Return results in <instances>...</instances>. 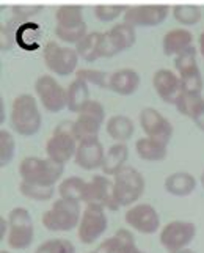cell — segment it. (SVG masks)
Listing matches in <instances>:
<instances>
[{
  "instance_id": "obj_1",
  "label": "cell",
  "mask_w": 204,
  "mask_h": 253,
  "mask_svg": "<svg viewBox=\"0 0 204 253\" xmlns=\"http://www.w3.org/2000/svg\"><path fill=\"white\" fill-rule=\"evenodd\" d=\"M40 106L41 104L38 98L29 93L16 96L10 112V125L16 134L21 137H32L38 134L42 123Z\"/></svg>"
},
{
  "instance_id": "obj_2",
  "label": "cell",
  "mask_w": 204,
  "mask_h": 253,
  "mask_svg": "<svg viewBox=\"0 0 204 253\" xmlns=\"http://www.w3.org/2000/svg\"><path fill=\"white\" fill-rule=\"evenodd\" d=\"M82 203L58 198L41 215V223L52 233H68L77 230L82 217Z\"/></svg>"
},
{
  "instance_id": "obj_3",
  "label": "cell",
  "mask_w": 204,
  "mask_h": 253,
  "mask_svg": "<svg viewBox=\"0 0 204 253\" xmlns=\"http://www.w3.org/2000/svg\"><path fill=\"white\" fill-rule=\"evenodd\" d=\"M113 195L120 208H129L143 197L146 181L135 167L126 165L117 174H113Z\"/></svg>"
},
{
  "instance_id": "obj_4",
  "label": "cell",
  "mask_w": 204,
  "mask_h": 253,
  "mask_svg": "<svg viewBox=\"0 0 204 253\" xmlns=\"http://www.w3.org/2000/svg\"><path fill=\"white\" fill-rule=\"evenodd\" d=\"M65 171V165L52 161L50 158L42 159L37 156L24 158L19 164V176L21 181L35 182L42 186H55L61 179Z\"/></svg>"
},
{
  "instance_id": "obj_5",
  "label": "cell",
  "mask_w": 204,
  "mask_h": 253,
  "mask_svg": "<svg viewBox=\"0 0 204 253\" xmlns=\"http://www.w3.org/2000/svg\"><path fill=\"white\" fill-rule=\"evenodd\" d=\"M8 247L11 250H27L35 241V225L29 209L22 206L13 208L8 214Z\"/></svg>"
},
{
  "instance_id": "obj_6",
  "label": "cell",
  "mask_w": 204,
  "mask_h": 253,
  "mask_svg": "<svg viewBox=\"0 0 204 253\" xmlns=\"http://www.w3.org/2000/svg\"><path fill=\"white\" fill-rule=\"evenodd\" d=\"M109 228V217L105 208L99 205H85L81 222L77 226V238L85 246H91Z\"/></svg>"
},
{
  "instance_id": "obj_7",
  "label": "cell",
  "mask_w": 204,
  "mask_h": 253,
  "mask_svg": "<svg viewBox=\"0 0 204 253\" xmlns=\"http://www.w3.org/2000/svg\"><path fill=\"white\" fill-rule=\"evenodd\" d=\"M105 121V110L104 106L99 101L90 99L82 110L77 113V118L73 121L71 129H73V134L79 142L85 140V138H91L97 137L99 130Z\"/></svg>"
},
{
  "instance_id": "obj_8",
  "label": "cell",
  "mask_w": 204,
  "mask_h": 253,
  "mask_svg": "<svg viewBox=\"0 0 204 253\" xmlns=\"http://www.w3.org/2000/svg\"><path fill=\"white\" fill-rule=\"evenodd\" d=\"M73 123H61L46 142V156L52 161L66 165L71 159H74L79 140L71 129Z\"/></svg>"
},
{
  "instance_id": "obj_9",
  "label": "cell",
  "mask_w": 204,
  "mask_h": 253,
  "mask_svg": "<svg viewBox=\"0 0 204 253\" xmlns=\"http://www.w3.org/2000/svg\"><path fill=\"white\" fill-rule=\"evenodd\" d=\"M44 63H46L49 71H52L57 76H69L76 73L79 65V57L76 47L61 46L55 41H49L44 46Z\"/></svg>"
},
{
  "instance_id": "obj_10",
  "label": "cell",
  "mask_w": 204,
  "mask_h": 253,
  "mask_svg": "<svg viewBox=\"0 0 204 253\" xmlns=\"http://www.w3.org/2000/svg\"><path fill=\"white\" fill-rule=\"evenodd\" d=\"M35 93H37L41 107L46 112L58 113L66 109V88L54 76H40L35 82Z\"/></svg>"
},
{
  "instance_id": "obj_11",
  "label": "cell",
  "mask_w": 204,
  "mask_h": 253,
  "mask_svg": "<svg viewBox=\"0 0 204 253\" xmlns=\"http://www.w3.org/2000/svg\"><path fill=\"white\" fill-rule=\"evenodd\" d=\"M195 236H197V226L193 222L171 220L161 228L159 241L166 252H174L189 247Z\"/></svg>"
},
{
  "instance_id": "obj_12",
  "label": "cell",
  "mask_w": 204,
  "mask_h": 253,
  "mask_svg": "<svg viewBox=\"0 0 204 253\" xmlns=\"http://www.w3.org/2000/svg\"><path fill=\"white\" fill-rule=\"evenodd\" d=\"M124 222L140 234H154L161 230V215L149 203H135L126 209Z\"/></svg>"
},
{
  "instance_id": "obj_13",
  "label": "cell",
  "mask_w": 204,
  "mask_h": 253,
  "mask_svg": "<svg viewBox=\"0 0 204 253\" xmlns=\"http://www.w3.org/2000/svg\"><path fill=\"white\" fill-rule=\"evenodd\" d=\"M138 123L145 135L157 138V140H161L163 143H170L174 132L173 125L157 109L154 107L141 109L138 113Z\"/></svg>"
},
{
  "instance_id": "obj_14",
  "label": "cell",
  "mask_w": 204,
  "mask_h": 253,
  "mask_svg": "<svg viewBox=\"0 0 204 253\" xmlns=\"http://www.w3.org/2000/svg\"><path fill=\"white\" fill-rule=\"evenodd\" d=\"M85 205H99L109 211H117L120 209L117 200L113 195V179L107 174H94L86 184L85 194Z\"/></svg>"
},
{
  "instance_id": "obj_15",
  "label": "cell",
  "mask_w": 204,
  "mask_h": 253,
  "mask_svg": "<svg viewBox=\"0 0 204 253\" xmlns=\"http://www.w3.org/2000/svg\"><path fill=\"white\" fill-rule=\"evenodd\" d=\"M168 14L170 6L166 5H135L127 8L122 21L134 27H156L166 19Z\"/></svg>"
},
{
  "instance_id": "obj_16",
  "label": "cell",
  "mask_w": 204,
  "mask_h": 253,
  "mask_svg": "<svg viewBox=\"0 0 204 253\" xmlns=\"http://www.w3.org/2000/svg\"><path fill=\"white\" fill-rule=\"evenodd\" d=\"M104 159H105V150L97 137L85 138V140L79 142L74 156V162L77 167H81L82 170L86 171L101 170Z\"/></svg>"
},
{
  "instance_id": "obj_17",
  "label": "cell",
  "mask_w": 204,
  "mask_h": 253,
  "mask_svg": "<svg viewBox=\"0 0 204 253\" xmlns=\"http://www.w3.org/2000/svg\"><path fill=\"white\" fill-rule=\"evenodd\" d=\"M153 88L157 93V96L166 104H176L177 98L182 93L181 86V77L177 73L171 69L162 68L154 73L153 76Z\"/></svg>"
},
{
  "instance_id": "obj_18",
  "label": "cell",
  "mask_w": 204,
  "mask_h": 253,
  "mask_svg": "<svg viewBox=\"0 0 204 253\" xmlns=\"http://www.w3.org/2000/svg\"><path fill=\"white\" fill-rule=\"evenodd\" d=\"M140 86V74L132 68L113 71L109 77V90L120 96H130Z\"/></svg>"
},
{
  "instance_id": "obj_19",
  "label": "cell",
  "mask_w": 204,
  "mask_h": 253,
  "mask_svg": "<svg viewBox=\"0 0 204 253\" xmlns=\"http://www.w3.org/2000/svg\"><path fill=\"white\" fill-rule=\"evenodd\" d=\"M163 187L173 197H189L197 189V179L189 171H174L165 178Z\"/></svg>"
},
{
  "instance_id": "obj_20",
  "label": "cell",
  "mask_w": 204,
  "mask_h": 253,
  "mask_svg": "<svg viewBox=\"0 0 204 253\" xmlns=\"http://www.w3.org/2000/svg\"><path fill=\"white\" fill-rule=\"evenodd\" d=\"M135 153L137 156L145 162H161L166 159L168 154V143L153 137H141L135 142Z\"/></svg>"
},
{
  "instance_id": "obj_21",
  "label": "cell",
  "mask_w": 204,
  "mask_h": 253,
  "mask_svg": "<svg viewBox=\"0 0 204 253\" xmlns=\"http://www.w3.org/2000/svg\"><path fill=\"white\" fill-rule=\"evenodd\" d=\"M129 159V146L122 142H115L107 151H105V159L102 164V173L107 176L117 174L122 167L127 165Z\"/></svg>"
},
{
  "instance_id": "obj_22",
  "label": "cell",
  "mask_w": 204,
  "mask_h": 253,
  "mask_svg": "<svg viewBox=\"0 0 204 253\" xmlns=\"http://www.w3.org/2000/svg\"><path fill=\"white\" fill-rule=\"evenodd\" d=\"M193 35L187 29H173L165 33L162 40L163 54L168 57H176L179 52L193 46Z\"/></svg>"
},
{
  "instance_id": "obj_23",
  "label": "cell",
  "mask_w": 204,
  "mask_h": 253,
  "mask_svg": "<svg viewBox=\"0 0 204 253\" xmlns=\"http://www.w3.org/2000/svg\"><path fill=\"white\" fill-rule=\"evenodd\" d=\"M90 99L91 98H90L88 82L83 81L82 77H76L66 88V109L69 112L79 113Z\"/></svg>"
},
{
  "instance_id": "obj_24",
  "label": "cell",
  "mask_w": 204,
  "mask_h": 253,
  "mask_svg": "<svg viewBox=\"0 0 204 253\" xmlns=\"http://www.w3.org/2000/svg\"><path fill=\"white\" fill-rule=\"evenodd\" d=\"M105 130L110 138L115 142H129L132 135L135 132L134 121H132L127 115H113L107 120L105 123Z\"/></svg>"
},
{
  "instance_id": "obj_25",
  "label": "cell",
  "mask_w": 204,
  "mask_h": 253,
  "mask_svg": "<svg viewBox=\"0 0 204 253\" xmlns=\"http://www.w3.org/2000/svg\"><path fill=\"white\" fill-rule=\"evenodd\" d=\"M135 29L137 27H134V25H130V24L122 21L117 25H113V27L107 32L109 38L112 40L115 47L118 49V52L127 50L135 44V41H137Z\"/></svg>"
},
{
  "instance_id": "obj_26",
  "label": "cell",
  "mask_w": 204,
  "mask_h": 253,
  "mask_svg": "<svg viewBox=\"0 0 204 253\" xmlns=\"http://www.w3.org/2000/svg\"><path fill=\"white\" fill-rule=\"evenodd\" d=\"M86 184L88 181L82 179L81 176H69L60 181L57 187L60 198H66L71 202L83 203L85 202V194H86Z\"/></svg>"
},
{
  "instance_id": "obj_27",
  "label": "cell",
  "mask_w": 204,
  "mask_h": 253,
  "mask_svg": "<svg viewBox=\"0 0 204 253\" xmlns=\"http://www.w3.org/2000/svg\"><path fill=\"white\" fill-rule=\"evenodd\" d=\"M101 37H102V32H91V33H86L85 37L76 44V50L79 57L85 62L91 63L99 60V44H101Z\"/></svg>"
},
{
  "instance_id": "obj_28",
  "label": "cell",
  "mask_w": 204,
  "mask_h": 253,
  "mask_svg": "<svg viewBox=\"0 0 204 253\" xmlns=\"http://www.w3.org/2000/svg\"><path fill=\"white\" fill-rule=\"evenodd\" d=\"M55 21L57 25L55 27H79V25H83V10L82 6L79 5H63L60 6L57 13H55Z\"/></svg>"
},
{
  "instance_id": "obj_29",
  "label": "cell",
  "mask_w": 204,
  "mask_h": 253,
  "mask_svg": "<svg viewBox=\"0 0 204 253\" xmlns=\"http://www.w3.org/2000/svg\"><path fill=\"white\" fill-rule=\"evenodd\" d=\"M19 192L22 197L33 200V202H49L55 195V186H42L35 184V182L21 181Z\"/></svg>"
},
{
  "instance_id": "obj_30",
  "label": "cell",
  "mask_w": 204,
  "mask_h": 253,
  "mask_svg": "<svg viewBox=\"0 0 204 253\" xmlns=\"http://www.w3.org/2000/svg\"><path fill=\"white\" fill-rule=\"evenodd\" d=\"M203 106H204V98L201 96V93H185V91L181 93V96L177 98L174 104L177 112H179L182 117H187L190 120L197 115V112Z\"/></svg>"
},
{
  "instance_id": "obj_31",
  "label": "cell",
  "mask_w": 204,
  "mask_h": 253,
  "mask_svg": "<svg viewBox=\"0 0 204 253\" xmlns=\"http://www.w3.org/2000/svg\"><path fill=\"white\" fill-rule=\"evenodd\" d=\"M171 14L181 25H195L201 21L203 11L197 5H176L173 6Z\"/></svg>"
},
{
  "instance_id": "obj_32",
  "label": "cell",
  "mask_w": 204,
  "mask_h": 253,
  "mask_svg": "<svg viewBox=\"0 0 204 253\" xmlns=\"http://www.w3.org/2000/svg\"><path fill=\"white\" fill-rule=\"evenodd\" d=\"M174 68H176V73L179 76L200 69L198 62H197V49H195V46L187 47L174 57Z\"/></svg>"
},
{
  "instance_id": "obj_33",
  "label": "cell",
  "mask_w": 204,
  "mask_h": 253,
  "mask_svg": "<svg viewBox=\"0 0 204 253\" xmlns=\"http://www.w3.org/2000/svg\"><path fill=\"white\" fill-rule=\"evenodd\" d=\"M35 253H76V246L69 239L54 238L41 242Z\"/></svg>"
},
{
  "instance_id": "obj_34",
  "label": "cell",
  "mask_w": 204,
  "mask_h": 253,
  "mask_svg": "<svg viewBox=\"0 0 204 253\" xmlns=\"http://www.w3.org/2000/svg\"><path fill=\"white\" fill-rule=\"evenodd\" d=\"M16 140L13 134L6 129H0V167H6L14 158Z\"/></svg>"
},
{
  "instance_id": "obj_35",
  "label": "cell",
  "mask_w": 204,
  "mask_h": 253,
  "mask_svg": "<svg viewBox=\"0 0 204 253\" xmlns=\"http://www.w3.org/2000/svg\"><path fill=\"white\" fill-rule=\"evenodd\" d=\"M126 5H96L94 6V16L101 22H113L118 17L124 16V13L127 11Z\"/></svg>"
},
{
  "instance_id": "obj_36",
  "label": "cell",
  "mask_w": 204,
  "mask_h": 253,
  "mask_svg": "<svg viewBox=\"0 0 204 253\" xmlns=\"http://www.w3.org/2000/svg\"><path fill=\"white\" fill-rule=\"evenodd\" d=\"M88 33L86 30V24L79 25V27H69V29H63V27H55V37L61 41L66 42V44H77L85 35Z\"/></svg>"
},
{
  "instance_id": "obj_37",
  "label": "cell",
  "mask_w": 204,
  "mask_h": 253,
  "mask_svg": "<svg viewBox=\"0 0 204 253\" xmlns=\"http://www.w3.org/2000/svg\"><path fill=\"white\" fill-rule=\"evenodd\" d=\"M115 236H117L120 241V247H118L117 253H145L137 247L135 238L130 230L120 228V230H117V233H115Z\"/></svg>"
},
{
  "instance_id": "obj_38",
  "label": "cell",
  "mask_w": 204,
  "mask_h": 253,
  "mask_svg": "<svg viewBox=\"0 0 204 253\" xmlns=\"http://www.w3.org/2000/svg\"><path fill=\"white\" fill-rule=\"evenodd\" d=\"M181 77V86H182V91L185 93H201L203 91V76L201 71L197 69V71H192L187 74H182Z\"/></svg>"
},
{
  "instance_id": "obj_39",
  "label": "cell",
  "mask_w": 204,
  "mask_h": 253,
  "mask_svg": "<svg viewBox=\"0 0 204 253\" xmlns=\"http://www.w3.org/2000/svg\"><path fill=\"white\" fill-rule=\"evenodd\" d=\"M77 77H82L88 84H94L101 88H109L110 74L101 71V69H81V71H77Z\"/></svg>"
},
{
  "instance_id": "obj_40",
  "label": "cell",
  "mask_w": 204,
  "mask_h": 253,
  "mask_svg": "<svg viewBox=\"0 0 204 253\" xmlns=\"http://www.w3.org/2000/svg\"><path fill=\"white\" fill-rule=\"evenodd\" d=\"M118 54H120V52H118L117 47H115L112 40L109 38L107 32H104L102 37H101V44H99V55H101V58H112V57L118 55Z\"/></svg>"
},
{
  "instance_id": "obj_41",
  "label": "cell",
  "mask_w": 204,
  "mask_h": 253,
  "mask_svg": "<svg viewBox=\"0 0 204 253\" xmlns=\"http://www.w3.org/2000/svg\"><path fill=\"white\" fill-rule=\"evenodd\" d=\"M11 11L17 21H24L35 14H38L41 11V6H13Z\"/></svg>"
},
{
  "instance_id": "obj_42",
  "label": "cell",
  "mask_w": 204,
  "mask_h": 253,
  "mask_svg": "<svg viewBox=\"0 0 204 253\" xmlns=\"http://www.w3.org/2000/svg\"><path fill=\"white\" fill-rule=\"evenodd\" d=\"M118 247H120V241H118V238L113 234L112 238L104 239L93 252H94V253H117Z\"/></svg>"
},
{
  "instance_id": "obj_43",
  "label": "cell",
  "mask_w": 204,
  "mask_h": 253,
  "mask_svg": "<svg viewBox=\"0 0 204 253\" xmlns=\"http://www.w3.org/2000/svg\"><path fill=\"white\" fill-rule=\"evenodd\" d=\"M13 33L10 30V25H2V30H0V46H2V50H8L13 46Z\"/></svg>"
},
{
  "instance_id": "obj_44",
  "label": "cell",
  "mask_w": 204,
  "mask_h": 253,
  "mask_svg": "<svg viewBox=\"0 0 204 253\" xmlns=\"http://www.w3.org/2000/svg\"><path fill=\"white\" fill-rule=\"evenodd\" d=\"M192 121L195 123V126H197L198 129H201L204 132V106L197 112V115L192 118Z\"/></svg>"
},
{
  "instance_id": "obj_45",
  "label": "cell",
  "mask_w": 204,
  "mask_h": 253,
  "mask_svg": "<svg viewBox=\"0 0 204 253\" xmlns=\"http://www.w3.org/2000/svg\"><path fill=\"white\" fill-rule=\"evenodd\" d=\"M8 230H10V223H8V217H0V239L5 241L8 236Z\"/></svg>"
},
{
  "instance_id": "obj_46",
  "label": "cell",
  "mask_w": 204,
  "mask_h": 253,
  "mask_svg": "<svg viewBox=\"0 0 204 253\" xmlns=\"http://www.w3.org/2000/svg\"><path fill=\"white\" fill-rule=\"evenodd\" d=\"M168 253H197V252L189 249V247H185V249H179V250H174V252H168Z\"/></svg>"
},
{
  "instance_id": "obj_47",
  "label": "cell",
  "mask_w": 204,
  "mask_h": 253,
  "mask_svg": "<svg viewBox=\"0 0 204 253\" xmlns=\"http://www.w3.org/2000/svg\"><path fill=\"white\" fill-rule=\"evenodd\" d=\"M200 52H201V55L204 57V32L200 35Z\"/></svg>"
},
{
  "instance_id": "obj_48",
  "label": "cell",
  "mask_w": 204,
  "mask_h": 253,
  "mask_svg": "<svg viewBox=\"0 0 204 253\" xmlns=\"http://www.w3.org/2000/svg\"><path fill=\"white\" fill-rule=\"evenodd\" d=\"M200 181H201V186H203V189H204V170H203V173H201V178H200Z\"/></svg>"
},
{
  "instance_id": "obj_49",
  "label": "cell",
  "mask_w": 204,
  "mask_h": 253,
  "mask_svg": "<svg viewBox=\"0 0 204 253\" xmlns=\"http://www.w3.org/2000/svg\"><path fill=\"white\" fill-rule=\"evenodd\" d=\"M0 253H13V252H8V250H2V252H0Z\"/></svg>"
},
{
  "instance_id": "obj_50",
  "label": "cell",
  "mask_w": 204,
  "mask_h": 253,
  "mask_svg": "<svg viewBox=\"0 0 204 253\" xmlns=\"http://www.w3.org/2000/svg\"><path fill=\"white\" fill-rule=\"evenodd\" d=\"M90 253H94V252H90Z\"/></svg>"
}]
</instances>
